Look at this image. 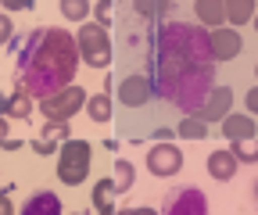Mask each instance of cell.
<instances>
[{
  "mask_svg": "<svg viewBox=\"0 0 258 215\" xmlns=\"http://www.w3.org/2000/svg\"><path fill=\"white\" fill-rule=\"evenodd\" d=\"M147 169L154 172V176H176L179 169H183V155H179V147H172V144H154L151 147V155H147Z\"/></svg>",
  "mask_w": 258,
  "mask_h": 215,
  "instance_id": "obj_9",
  "label": "cell"
},
{
  "mask_svg": "<svg viewBox=\"0 0 258 215\" xmlns=\"http://www.w3.org/2000/svg\"><path fill=\"white\" fill-rule=\"evenodd\" d=\"M194 15H198V22H201L205 33H208V29H222L226 25L222 0H198V4H194Z\"/></svg>",
  "mask_w": 258,
  "mask_h": 215,
  "instance_id": "obj_14",
  "label": "cell"
},
{
  "mask_svg": "<svg viewBox=\"0 0 258 215\" xmlns=\"http://www.w3.org/2000/svg\"><path fill=\"white\" fill-rule=\"evenodd\" d=\"M137 187V169L129 158H115V176H111V190L115 194H129Z\"/></svg>",
  "mask_w": 258,
  "mask_h": 215,
  "instance_id": "obj_15",
  "label": "cell"
},
{
  "mask_svg": "<svg viewBox=\"0 0 258 215\" xmlns=\"http://www.w3.org/2000/svg\"><path fill=\"white\" fill-rule=\"evenodd\" d=\"M18 215H61V197L54 190H36L22 201Z\"/></svg>",
  "mask_w": 258,
  "mask_h": 215,
  "instance_id": "obj_12",
  "label": "cell"
},
{
  "mask_svg": "<svg viewBox=\"0 0 258 215\" xmlns=\"http://www.w3.org/2000/svg\"><path fill=\"white\" fill-rule=\"evenodd\" d=\"M40 140H50V144H64V140H72L69 136V126H61V122H43V129H40Z\"/></svg>",
  "mask_w": 258,
  "mask_h": 215,
  "instance_id": "obj_21",
  "label": "cell"
},
{
  "mask_svg": "<svg viewBox=\"0 0 258 215\" xmlns=\"http://www.w3.org/2000/svg\"><path fill=\"white\" fill-rule=\"evenodd\" d=\"M129 215H161V211H154V208L144 204V208H129Z\"/></svg>",
  "mask_w": 258,
  "mask_h": 215,
  "instance_id": "obj_30",
  "label": "cell"
},
{
  "mask_svg": "<svg viewBox=\"0 0 258 215\" xmlns=\"http://www.w3.org/2000/svg\"><path fill=\"white\" fill-rule=\"evenodd\" d=\"M32 151H36V155H54V151H57V144H50V140H32Z\"/></svg>",
  "mask_w": 258,
  "mask_h": 215,
  "instance_id": "obj_28",
  "label": "cell"
},
{
  "mask_svg": "<svg viewBox=\"0 0 258 215\" xmlns=\"http://www.w3.org/2000/svg\"><path fill=\"white\" fill-rule=\"evenodd\" d=\"M237 165H240V162L230 155V151H212V155H208V176L219 179V183L233 179V176H237Z\"/></svg>",
  "mask_w": 258,
  "mask_h": 215,
  "instance_id": "obj_13",
  "label": "cell"
},
{
  "mask_svg": "<svg viewBox=\"0 0 258 215\" xmlns=\"http://www.w3.org/2000/svg\"><path fill=\"white\" fill-rule=\"evenodd\" d=\"M83 108H86V90L79 83H72V86H64V90L40 101L43 122H61V126H69V118H76V111H83Z\"/></svg>",
  "mask_w": 258,
  "mask_h": 215,
  "instance_id": "obj_5",
  "label": "cell"
},
{
  "mask_svg": "<svg viewBox=\"0 0 258 215\" xmlns=\"http://www.w3.org/2000/svg\"><path fill=\"white\" fill-rule=\"evenodd\" d=\"M8 115H11V118H18V122H25V118L32 115V101L22 94V90H15V94L8 97Z\"/></svg>",
  "mask_w": 258,
  "mask_h": 215,
  "instance_id": "obj_20",
  "label": "cell"
},
{
  "mask_svg": "<svg viewBox=\"0 0 258 215\" xmlns=\"http://www.w3.org/2000/svg\"><path fill=\"white\" fill-rule=\"evenodd\" d=\"M15 36V25H11V18L8 15H0V43H8Z\"/></svg>",
  "mask_w": 258,
  "mask_h": 215,
  "instance_id": "obj_26",
  "label": "cell"
},
{
  "mask_svg": "<svg viewBox=\"0 0 258 215\" xmlns=\"http://www.w3.org/2000/svg\"><path fill=\"white\" fill-rule=\"evenodd\" d=\"M230 144H247V140H254L258 136V126H254V118L251 115H226L222 118V129H219Z\"/></svg>",
  "mask_w": 258,
  "mask_h": 215,
  "instance_id": "obj_11",
  "label": "cell"
},
{
  "mask_svg": "<svg viewBox=\"0 0 258 215\" xmlns=\"http://www.w3.org/2000/svg\"><path fill=\"white\" fill-rule=\"evenodd\" d=\"M176 133L183 136V140H205L212 129L205 126V122L201 118H194V115H183V122H179V126H176Z\"/></svg>",
  "mask_w": 258,
  "mask_h": 215,
  "instance_id": "obj_19",
  "label": "cell"
},
{
  "mask_svg": "<svg viewBox=\"0 0 258 215\" xmlns=\"http://www.w3.org/2000/svg\"><path fill=\"white\" fill-rule=\"evenodd\" d=\"M8 50H11V54H18V50H22V40H18V36H11V40H8Z\"/></svg>",
  "mask_w": 258,
  "mask_h": 215,
  "instance_id": "obj_32",
  "label": "cell"
},
{
  "mask_svg": "<svg viewBox=\"0 0 258 215\" xmlns=\"http://www.w3.org/2000/svg\"><path fill=\"white\" fill-rule=\"evenodd\" d=\"M208 47H212V57H215V65L219 61H233L237 54H240V47H244V40H240V33L237 29H212L208 33Z\"/></svg>",
  "mask_w": 258,
  "mask_h": 215,
  "instance_id": "obj_10",
  "label": "cell"
},
{
  "mask_svg": "<svg viewBox=\"0 0 258 215\" xmlns=\"http://www.w3.org/2000/svg\"><path fill=\"white\" fill-rule=\"evenodd\" d=\"M244 104H247V115L254 118V108H258V86H251V90H247V97H244Z\"/></svg>",
  "mask_w": 258,
  "mask_h": 215,
  "instance_id": "obj_29",
  "label": "cell"
},
{
  "mask_svg": "<svg viewBox=\"0 0 258 215\" xmlns=\"http://www.w3.org/2000/svg\"><path fill=\"white\" fill-rule=\"evenodd\" d=\"M0 147H4V151H18V147H22V140H15V136H8V140H4V144H0Z\"/></svg>",
  "mask_w": 258,
  "mask_h": 215,
  "instance_id": "obj_31",
  "label": "cell"
},
{
  "mask_svg": "<svg viewBox=\"0 0 258 215\" xmlns=\"http://www.w3.org/2000/svg\"><path fill=\"white\" fill-rule=\"evenodd\" d=\"M230 108H233V90L230 86H212V94L201 101V108L194 111V118H201L205 126L208 122H222L230 115Z\"/></svg>",
  "mask_w": 258,
  "mask_h": 215,
  "instance_id": "obj_7",
  "label": "cell"
},
{
  "mask_svg": "<svg viewBox=\"0 0 258 215\" xmlns=\"http://www.w3.org/2000/svg\"><path fill=\"white\" fill-rule=\"evenodd\" d=\"M86 115L93 118V122H108L111 118V97L104 94H93V97H86Z\"/></svg>",
  "mask_w": 258,
  "mask_h": 215,
  "instance_id": "obj_18",
  "label": "cell"
},
{
  "mask_svg": "<svg viewBox=\"0 0 258 215\" xmlns=\"http://www.w3.org/2000/svg\"><path fill=\"white\" fill-rule=\"evenodd\" d=\"M93 208L101 215H115V190H111V179H97L93 187Z\"/></svg>",
  "mask_w": 258,
  "mask_h": 215,
  "instance_id": "obj_17",
  "label": "cell"
},
{
  "mask_svg": "<svg viewBox=\"0 0 258 215\" xmlns=\"http://www.w3.org/2000/svg\"><path fill=\"white\" fill-rule=\"evenodd\" d=\"M76 215H79V211H76Z\"/></svg>",
  "mask_w": 258,
  "mask_h": 215,
  "instance_id": "obj_35",
  "label": "cell"
},
{
  "mask_svg": "<svg viewBox=\"0 0 258 215\" xmlns=\"http://www.w3.org/2000/svg\"><path fill=\"white\" fill-rule=\"evenodd\" d=\"M93 147L86 140H64L57 147V179L69 183V187H79V183L90 176V158Z\"/></svg>",
  "mask_w": 258,
  "mask_h": 215,
  "instance_id": "obj_3",
  "label": "cell"
},
{
  "mask_svg": "<svg viewBox=\"0 0 258 215\" xmlns=\"http://www.w3.org/2000/svg\"><path fill=\"white\" fill-rule=\"evenodd\" d=\"M230 155H233L237 162H247V165H254V162H258V151H254V140H247V144H233V147H230Z\"/></svg>",
  "mask_w": 258,
  "mask_h": 215,
  "instance_id": "obj_23",
  "label": "cell"
},
{
  "mask_svg": "<svg viewBox=\"0 0 258 215\" xmlns=\"http://www.w3.org/2000/svg\"><path fill=\"white\" fill-rule=\"evenodd\" d=\"M111 8H115L111 0H101V4H93V8H90V11H93V18H97L93 25H101V29H108V25H111Z\"/></svg>",
  "mask_w": 258,
  "mask_h": 215,
  "instance_id": "obj_24",
  "label": "cell"
},
{
  "mask_svg": "<svg viewBox=\"0 0 258 215\" xmlns=\"http://www.w3.org/2000/svg\"><path fill=\"white\" fill-rule=\"evenodd\" d=\"M151 86L183 115H194L215 86V57L208 33L190 22H165L151 40Z\"/></svg>",
  "mask_w": 258,
  "mask_h": 215,
  "instance_id": "obj_1",
  "label": "cell"
},
{
  "mask_svg": "<svg viewBox=\"0 0 258 215\" xmlns=\"http://www.w3.org/2000/svg\"><path fill=\"white\" fill-rule=\"evenodd\" d=\"M161 215H208V197H205L201 187H194V183L172 187L165 194V201H161Z\"/></svg>",
  "mask_w": 258,
  "mask_h": 215,
  "instance_id": "obj_6",
  "label": "cell"
},
{
  "mask_svg": "<svg viewBox=\"0 0 258 215\" xmlns=\"http://www.w3.org/2000/svg\"><path fill=\"white\" fill-rule=\"evenodd\" d=\"M222 15H226V22H233V25H247L254 18V4H251V0H222Z\"/></svg>",
  "mask_w": 258,
  "mask_h": 215,
  "instance_id": "obj_16",
  "label": "cell"
},
{
  "mask_svg": "<svg viewBox=\"0 0 258 215\" xmlns=\"http://www.w3.org/2000/svg\"><path fill=\"white\" fill-rule=\"evenodd\" d=\"M151 97H154V86H151L147 72H133V76H125L118 83V101L125 108H144Z\"/></svg>",
  "mask_w": 258,
  "mask_h": 215,
  "instance_id": "obj_8",
  "label": "cell"
},
{
  "mask_svg": "<svg viewBox=\"0 0 258 215\" xmlns=\"http://www.w3.org/2000/svg\"><path fill=\"white\" fill-rule=\"evenodd\" d=\"M79 68L76 36L57 25H40L22 40L18 61H15V90L29 101H43L57 90L72 86Z\"/></svg>",
  "mask_w": 258,
  "mask_h": 215,
  "instance_id": "obj_2",
  "label": "cell"
},
{
  "mask_svg": "<svg viewBox=\"0 0 258 215\" xmlns=\"http://www.w3.org/2000/svg\"><path fill=\"white\" fill-rule=\"evenodd\" d=\"M8 111V94H0V115Z\"/></svg>",
  "mask_w": 258,
  "mask_h": 215,
  "instance_id": "obj_34",
  "label": "cell"
},
{
  "mask_svg": "<svg viewBox=\"0 0 258 215\" xmlns=\"http://www.w3.org/2000/svg\"><path fill=\"white\" fill-rule=\"evenodd\" d=\"M4 140H8V118L0 115V144H4Z\"/></svg>",
  "mask_w": 258,
  "mask_h": 215,
  "instance_id": "obj_33",
  "label": "cell"
},
{
  "mask_svg": "<svg viewBox=\"0 0 258 215\" xmlns=\"http://www.w3.org/2000/svg\"><path fill=\"white\" fill-rule=\"evenodd\" d=\"M4 11H32V0H4Z\"/></svg>",
  "mask_w": 258,
  "mask_h": 215,
  "instance_id": "obj_27",
  "label": "cell"
},
{
  "mask_svg": "<svg viewBox=\"0 0 258 215\" xmlns=\"http://www.w3.org/2000/svg\"><path fill=\"white\" fill-rule=\"evenodd\" d=\"M61 15L69 22H83L90 15V4H83V0H61Z\"/></svg>",
  "mask_w": 258,
  "mask_h": 215,
  "instance_id": "obj_22",
  "label": "cell"
},
{
  "mask_svg": "<svg viewBox=\"0 0 258 215\" xmlns=\"http://www.w3.org/2000/svg\"><path fill=\"white\" fill-rule=\"evenodd\" d=\"M76 50H79V57L86 61L90 68H108V65H111V36H108V29L93 25V22L79 25Z\"/></svg>",
  "mask_w": 258,
  "mask_h": 215,
  "instance_id": "obj_4",
  "label": "cell"
},
{
  "mask_svg": "<svg viewBox=\"0 0 258 215\" xmlns=\"http://www.w3.org/2000/svg\"><path fill=\"white\" fill-rule=\"evenodd\" d=\"M0 215H15V204H11V187L0 190Z\"/></svg>",
  "mask_w": 258,
  "mask_h": 215,
  "instance_id": "obj_25",
  "label": "cell"
}]
</instances>
